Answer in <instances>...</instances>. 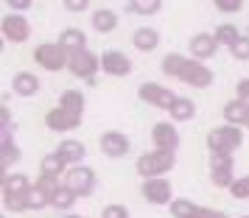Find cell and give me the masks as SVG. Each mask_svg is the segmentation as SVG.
Returning a JSON list of instances; mask_svg holds the SVG:
<instances>
[{"instance_id":"603a6c76","label":"cell","mask_w":249,"mask_h":218,"mask_svg":"<svg viewBox=\"0 0 249 218\" xmlns=\"http://www.w3.org/2000/svg\"><path fill=\"white\" fill-rule=\"evenodd\" d=\"M92 31H98V34H112L115 28H118V14L112 9H98V12H92Z\"/></svg>"},{"instance_id":"ee69618b","label":"cell","mask_w":249,"mask_h":218,"mask_svg":"<svg viewBox=\"0 0 249 218\" xmlns=\"http://www.w3.org/2000/svg\"><path fill=\"white\" fill-rule=\"evenodd\" d=\"M244 218H249V216H244Z\"/></svg>"},{"instance_id":"7402d4cb","label":"cell","mask_w":249,"mask_h":218,"mask_svg":"<svg viewBox=\"0 0 249 218\" xmlns=\"http://www.w3.org/2000/svg\"><path fill=\"white\" fill-rule=\"evenodd\" d=\"M34 184H31V179L25 176L23 171H12V173H6L3 176V196H9V193H28Z\"/></svg>"},{"instance_id":"30bf717a","label":"cell","mask_w":249,"mask_h":218,"mask_svg":"<svg viewBox=\"0 0 249 218\" xmlns=\"http://www.w3.org/2000/svg\"><path fill=\"white\" fill-rule=\"evenodd\" d=\"M0 34L6 42H25L31 36V25L23 14H6L0 20Z\"/></svg>"},{"instance_id":"4316f807","label":"cell","mask_w":249,"mask_h":218,"mask_svg":"<svg viewBox=\"0 0 249 218\" xmlns=\"http://www.w3.org/2000/svg\"><path fill=\"white\" fill-rule=\"evenodd\" d=\"M160 9H162L160 0H132V3H126V12L137 14V17H154Z\"/></svg>"},{"instance_id":"b9f144b4","label":"cell","mask_w":249,"mask_h":218,"mask_svg":"<svg viewBox=\"0 0 249 218\" xmlns=\"http://www.w3.org/2000/svg\"><path fill=\"white\" fill-rule=\"evenodd\" d=\"M65 218H84V216H65Z\"/></svg>"},{"instance_id":"ba28073f","label":"cell","mask_w":249,"mask_h":218,"mask_svg":"<svg viewBox=\"0 0 249 218\" xmlns=\"http://www.w3.org/2000/svg\"><path fill=\"white\" fill-rule=\"evenodd\" d=\"M140 193L148 204H171L174 201V187L165 176H157V179H143V187Z\"/></svg>"},{"instance_id":"484cf974","label":"cell","mask_w":249,"mask_h":218,"mask_svg":"<svg viewBox=\"0 0 249 218\" xmlns=\"http://www.w3.org/2000/svg\"><path fill=\"white\" fill-rule=\"evenodd\" d=\"M171 120H174V123H185V120H191L193 115H196V103L191 101V98H177V103H174V106H171Z\"/></svg>"},{"instance_id":"52a82bcc","label":"cell","mask_w":249,"mask_h":218,"mask_svg":"<svg viewBox=\"0 0 249 218\" xmlns=\"http://www.w3.org/2000/svg\"><path fill=\"white\" fill-rule=\"evenodd\" d=\"M68 70L76 76V79L92 81V79H95V73L101 70V56H95L90 48H87V50H79V53H70Z\"/></svg>"},{"instance_id":"836d02e7","label":"cell","mask_w":249,"mask_h":218,"mask_svg":"<svg viewBox=\"0 0 249 218\" xmlns=\"http://www.w3.org/2000/svg\"><path fill=\"white\" fill-rule=\"evenodd\" d=\"M230 193L235 196V199H249V176H241V179H235V184L230 187Z\"/></svg>"},{"instance_id":"4fadbf2b","label":"cell","mask_w":249,"mask_h":218,"mask_svg":"<svg viewBox=\"0 0 249 218\" xmlns=\"http://www.w3.org/2000/svg\"><path fill=\"white\" fill-rule=\"evenodd\" d=\"M101 70L107 76H129L132 73V59L124 50H104L101 53Z\"/></svg>"},{"instance_id":"d6986e66","label":"cell","mask_w":249,"mask_h":218,"mask_svg":"<svg viewBox=\"0 0 249 218\" xmlns=\"http://www.w3.org/2000/svg\"><path fill=\"white\" fill-rule=\"evenodd\" d=\"M59 45L65 48L68 53H79V50H87V34L81 28H65L59 34Z\"/></svg>"},{"instance_id":"8d00e7d4","label":"cell","mask_w":249,"mask_h":218,"mask_svg":"<svg viewBox=\"0 0 249 218\" xmlns=\"http://www.w3.org/2000/svg\"><path fill=\"white\" fill-rule=\"evenodd\" d=\"M235 98L241 103H247V106H249V79H241L235 84Z\"/></svg>"},{"instance_id":"cb8c5ba5","label":"cell","mask_w":249,"mask_h":218,"mask_svg":"<svg viewBox=\"0 0 249 218\" xmlns=\"http://www.w3.org/2000/svg\"><path fill=\"white\" fill-rule=\"evenodd\" d=\"M132 45H135L137 50H143V53H148V50H154V48L160 45V34L154 31V28H148V25H143V28H137L135 34H132Z\"/></svg>"},{"instance_id":"83f0119b","label":"cell","mask_w":249,"mask_h":218,"mask_svg":"<svg viewBox=\"0 0 249 218\" xmlns=\"http://www.w3.org/2000/svg\"><path fill=\"white\" fill-rule=\"evenodd\" d=\"M168 210L174 218H196V213H199V207L193 204L191 199H174L168 204Z\"/></svg>"},{"instance_id":"7bdbcfd3","label":"cell","mask_w":249,"mask_h":218,"mask_svg":"<svg viewBox=\"0 0 249 218\" xmlns=\"http://www.w3.org/2000/svg\"><path fill=\"white\" fill-rule=\"evenodd\" d=\"M247 129H249V120H247Z\"/></svg>"},{"instance_id":"9a60e30c","label":"cell","mask_w":249,"mask_h":218,"mask_svg":"<svg viewBox=\"0 0 249 218\" xmlns=\"http://www.w3.org/2000/svg\"><path fill=\"white\" fill-rule=\"evenodd\" d=\"M45 126L51 129V132H73V129H79L81 126V117L79 115H70V112H65V109H51L45 115Z\"/></svg>"},{"instance_id":"7a4b0ae2","label":"cell","mask_w":249,"mask_h":218,"mask_svg":"<svg viewBox=\"0 0 249 218\" xmlns=\"http://www.w3.org/2000/svg\"><path fill=\"white\" fill-rule=\"evenodd\" d=\"M174 168V154L171 151H148V154H140L135 162V171L143 176V179H157V176H165V173Z\"/></svg>"},{"instance_id":"e0dca14e","label":"cell","mask_w":249,"mask_h":218,"mask_svg":"<svg viewBox=\"0 0 249 218\" xmlns=\"http://www.w3.org/2000/svg\"><path fill=\"white\" fill-rule=\"evenodd\" d=\"M14 162H20V146L12 140V132H0V168L12 173Z\"/></svg>"},{"instance_id":"6da1fadb","label":"cell","mask_w":249,"mask_h":218,"mask_svg":"<svg viewBox=\"0 0 249 218\" xmlns=\"http://www.w3.org/2000/svg\"><path fill=\"white\" fill-rule=\"evenodd\" d=\"M162 73L177 81H185L188 87H196V90H204L213 84V70L196 59L182 56V53H168L162 59Z\"/></svg>"},{"instance_id":"44dd1931","label":"cell","mask_w":249,"mask_h":218,"mask_svg":"<svg viewBox=\"0 0 249 218\" xmlns=\"http://www.w3.org/2000/svg\"><path fill=\"white\" fill-rule=\"evenodd\" d=\"M39 173H42V176H56V179H62V176L68 173V162L62 160L56 151H51V154H45V157L39 160Z\"/></svg>"},{"instance_id":"5bb4252c","label":"cell","mask_w":249,"mask_h":218,"mask_svg":"<svg viewBox=\"0 0 249 218\" xmlns=\"http://www.w3.org/2000/svg\"><path fill=\"white\" fill-rule=\"evenodd\" d=\"M188 48H191V59H196V62H202L204 59H213L215 50H218V39H215L213 34H196L191 36V42H188Z\"/></svg>"},{"instance_id":"e575fe53","label":"cell","mask_w":249,"mask_h":218,"mask_svg":"<svg viewBox=\"0 0 249 218\" xmlns=\"http://www.w3.org/2000/svg\"><path fill=\"white\" fill-rule=\"evenodd\" d=\"M101 218H129V210L124 204H107L101 210Z\"/></svg>"},{"instance_id":"d590c367","label":"cell","mask_w":249,"mask_h":218,"mask_svg":"<svg viewBox=\"0 0 249 218\" xmlns=\"http://www.w3.org/2000/svg\"><path fill=\"white\" fill-rule=\"evenodd\" d=\"M215 12H221V14L241 12V0H215Z\"/></svg>"},{"instance_id":"7c38bea8","label":"cell","mask_w":249,"mask_h":218,"mask_svg":"<svg viewBox=\"0 0 249 218\" xmlns=\"http://www.w3.org/2000/svg\"><path fill=\"white\" fill-rule=\"evenodd\" d=\"M151 143H154V149L160 151H177V146H179V134H177V126L174 123H168V120H162V123H154V129H151Z\"/></svg>"},{"instance_id":"8fae6325","label":"cell","mask_w":249,"mask_h":218,"mask_svg":"<svg viewBox=\"0 0 249 218\" xmlns=\"http://www.w3.org/2000/svg\"><path fill=\"white\" fill-rule=\"evenodd\" d=\"M98 146H101L104 157H109V160H121V157H126L129 149H132L129 137L121 134V132H104L101 140H98Z\"/></svg>"},{"instance_id":"ab89813d","label":"cell","mask_w":249,"mask_h":218,"mask_svg":"<svg viewBox=\"0 0 249 218\" xmlns=\"http://www.w3.org/2000/svg\"><path fill=\"white\" fill-rule=\"evenodd\" d=\"M196 218H227V216L224 213H218V210H213V207H199Z\"/></svg>"},{"instance_id":"5b68a950","label":"cell","mask_w":249,"mask_h":218,"mask_svg":"<svg viewBox=\"0 0 249 218\" xmlns=\"http://www.w3.org/2000/svg\"><path fill=\"white\" fill-rule=\"evenodd\" d=\"M62 184H65L68 190H73L76 196H92L98 179H95V171H92L90 165H73V168H68V173L62 176Z\"/></svg>"},{"instance_id":"ac0fdd59","label":"cell","mask_w":249,"mask_h":218,"mask_svg":"<svg viewBox=\"0 0 249 218\" xmlns=\"http://www.w3.org/2000/svg\"><path fill=\"white\" fill-rule=\"evenodd\" d=\"M53 151H56L59 157L68 162V168H73V165H81V162H84V154H87L84 143H79V140H62V143H59Z\"/></svg>"},{"instance_id":"74e56055","label":"cell","mask_w":249,"mask_h":218,"mask_svg":"<svg viewBox=\"0 0 249 218\" xmlns=\"http://www.w3.org/2000/svg\"><path fill=\"white\" fill-rule=\"evenodd\" d=\"M12 129V112H9V106L3 103L0 106V132H9Z\"/></svg>"},{"instance_id":"f546056e","label":"cell","mask_w":249,"mask_h":218,"mask_svg":"<svg viewBox=\"0 0 249 218\" xmlns=\"http://www.w3.org/2000/svg\"><path fill=\"white\" fill-rule=\"evenodd\" d=\"M213 36L218 39V45H227V48H230V45L238 39V36H241V28H238L235 23H221V25L213 31Z\"/></svg>"},{"instance_id":"277c9868","label":"cell","mask_w":249,"mask_h":218,"mask_svg":"<svg viewBox=\"0 0 249 218\" xmlns=\"http://www.w3.org/2000/svg\"><path fill=\"white\" fill-rule=\"evenodd\" d=\"M68 59H70V53L59 45V42H42V45L34 48V62L42 70H48V73L65 70L68 67Z\"/></svg>"},{"instance_id":"9c48e42d","label":"cell","mask_w":249,"mask_h":218,"mask_svg":"<svg viewBox=\"0 0 249 218\" xmlns=\"http://www.w3.org/2000/svg\"><path fill=\"white\" fill-rule=\"evenodd\" d=\"M210 182L215 187H232L235 173H232V157L230 154H213L210 157Z\"/></svg>"},{"instance_id":"d6a6232c","label":"cell","mask_w":249,"mask_h":218,"mask_svg":"<svg viewBox=\"0 0 249 218\" xmlns=\"http://www.w3.org/2000/svg\"><path fill=\"white\" fill-rule=\"evenodd\" d=\"M230 53H232V59H238V62H249V36L247 34H241L230 45Z\"/></svg>"},{"instance_id":"60d3db41","label":"cell","mask_w":249,"mask_h":218,"mask_svg":"<svg viewBox=\"0 0 249 218\" xmlns=\"http://www.w3.org/2000/svg\"><path fill=\"white\" fill-rule=\"evenodd\" d=\"M65 9L68 12H87V0H68Z\"/></svg>"},{"instance_id":"3957f363","label":"cell","mask_w":249,"mask_h":218,"mask_svg":"<svg viewBox=\"0 0 249 218\" xmlns=\"http://www.w3.org/2000/svg\"><path fill=\"white\" fill-rule=\"evenodd\" d=\"M241 140H244L241 126H230V123L215 126L213 132L207 134V149H210V157H213V154H230V157H232V151L241 146Z\"/></svg>"},{"instance_id":"4dcf8cb0","label":"cell","mask_w":249,"mask_h":218,"mask_svg":"<svg viewBox=\"0 0 249 218\" xmlns=\"http://www.w3.org/2000/svg\"><path fill=\"white\" fill-rule=\"evenodd\" d=\"M42 207H51V193H45L39 184H34L28 190V210H42Z\"/></svg>"},{"instance_id":"1f68e13d","label":"cell","mask_w":249,"mask_h":218,"mask_svg":"<svg viewBox=\"0 0 249 218\" xmlns=\"http://www.w3.org/2000/svg\"><path fill=\"white\" fill-rule=\"evenodd\" d=\"M3 207H6L9 213H23V210H28V193H9V196H3Z\"/></svg>"},{"instance_id":"2e32d148","label":"cell","mask_w":249,"mask_h":218,"mask_svg":"<svg viewBox=\"0 0 249 218\" xmlns=\"http://www.w3.org/2000/svg\"><path fill=\"white\" fill-rule=\"evenodd\" d=\"M39 87H42V81H39V76L31 73V70H20V73L12 79V90L17 92L20 98H31V95H36Z\"/></svg>"},{"instance_id":"8992f818","label":"cell","mask_w":249,"mask_h":218,"mask_svg":"<svg viewBox=\"0 0 249 218\" xmlns=\"http://www.w3.org/2000/svg\"><path fill=\"white\" fill-rule=\"evenodd\" d=\"M137 95H140V101H143V103L154 106V109H165V112H171V106H174V103H177V98H179V95H174L168 87H162V84H154V81H146V84H140Z\"/></svg>"},{"instance_id":"ffe728a7","label":"cell","mask_w":249,"mask_h":218,"mask_svg":"<svg viewBox=\"0 0 249 218\" xmlns=\"http://www.w3.org/2000/svg\"><path fill=\"white\" fill-rule=\"evenodd\" d=\"M247 120H249L247 103H241L238 98L224 103V123H230V126H247Z\"/></svg>"},{"instance_id":"f35d334b","label":"cell","mask_w":249,"mask_h":218,"mask_svg":"<svg viewBox=\"0 0 249 218\" xmlns=\"http://www.w3.org/2000/svg\"><path fill=\"white\" fill-rule=\"evenodd\" d=\"M6 6H9L14 14H20V12H28V9H31V0H9Z\"/></svg>"},{"instance_id":"f1b7e54d","label":"cell","mask_w":249,"mask_h":218,"mask_svg":"<svg viewBox=\"0 0 249 218\" xmlns=\"http://www.w3.org/2000/svg\"><path fill=\"white\" fill-rule=\"evenodd\" d=\"M76 199H79V196L73 193V190H68V187L62 184V187H59L56 193L51 196V207H53V210H62V213H65V210H70V207L76 204Z\"/></svg>"},{"instance_id":"d4e9b609","label":"cell","mask_w":249,"mask_h":218,"mask_svg":"<svg viewBox=\"0 0 249 218\" xmlns=\"http://www.w3.org/2000/svg\"><path fill=\"white\" fill-rule=\"evenodd\" d=\"M59 109H65V112H70V115H79L84 112V95H81V90H65L62 95H59Z\"/></svg>"}]
</instances>
